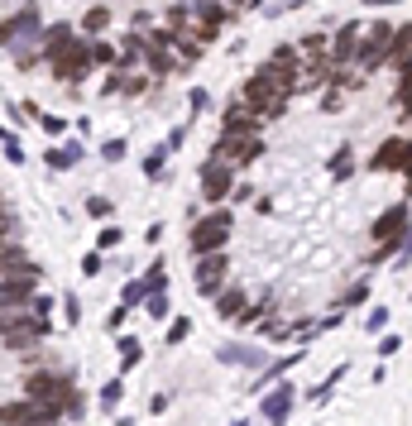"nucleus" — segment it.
Wrapping results in <instances>:
<instances>
[{
	"label": "nucleus",
	"mask_w": 412,
	"mask_h": 426,
	"mask_svg": "<svg viewBox=\"0 0 412 426\" xmlns=\"http://www.w3.org/2000/svg\"><path fill=\"white\" fill-rule=\"evenodd\" d=\"M48 422H63V403H43V398L0 403V426H48Z\"/></svg>",
	"instance_id": "nucleus-1"
},
{
	"label": "nucleus",
	"mask_w": 412,
	"mask_h": 426,
	"mask_svg": "<svg viewBox=\"0 0 412 426\" xmlns=\"http://www.w3.org/2000/svg\"><path fill=\"white\" fill-rule=\"evenodd\" d=\"M43 335H48V321L34 317V312H24V307L0 317V340H5V350H34Z\"/></svg>",
	"instance_id": "nucleus-2"
},
{
	"label": "nucleus",
	"mask_w": 412,
	"mask_h": 426,
	"mask_svg": "<svg viewBox=\"0 0 412 426\" xmlns=\"http://www.w3.org/2000/svg\"><path fill=\"white\" fill-rule=\"evenodd\" d=\"M92 67H96V63H92V43H87V39H77V34H72V39L48 58V72H53L58 82H82Z\"/></svg>",
	"instance_id": "nucleus-3"
},
{
	"label": "nucleus",
	"mask_w": 412,
	"mask_h": 426,
	"mask_svg": "<svg viewBox=\"0 0 412 426\" xmlns=\"http://www.w3.org/2000/svg\"><path fill=\"white\" fill-rule=\"evenodd\" d=\"M230 230H235V215H230V211L202 215V220L192 225V235H187L192 259H197V254H216V249H225V244H230Z\"/></svg>",
	"instance_id": "nucleus-4"
},
{
	"label": "nucleus",
	"mask_w": 412,
	"mask_h": 426,
	"mask_svg": "<svg viewBox=\"0 0 412 426\" xmlns=\"http://www.w3.org/2000/svg\"><path fill=\"white\" fill-rule=\"evenodd\" d=\"M187 14H192L187 34H197L202 43H211V39H216V34H220V29H225V24L235 19L225 0H192V5H187Z\"/></svg>",
	"instance_id": "nucleus-5"
},
{
	"label": "nucleus",
	"mask_w": 412,
	"mask_h": 426,
	"mask_svg": "<svg viewBox=\"0 0 412 426\" xmlns=\"http://www.w3.org/2000/svg\"><path fill=\"white\" fill-rule=\"evenodd\" d=\"M225 278H230V259H225V249H216V254H197V264H192V288H197V297H216V292L225 288Z\"/></svg>",
	"instance_id": "nucleus-6"
},
{
	"label": "nucleus",
	"mask_w": 412,
	"mask_h": 426,
	"mask_svg": "<svg viewBox=\"0 0 412 426\" xmlns=\"http://www.w3.org/2000/svg\"><path fill=\"white\" fill-rule=\"evenodd\" d=\"M39 29H43L39 5H24L19 14L0 19V48H24V43H34V39H39Z\"/></svg>",
	"instance_id": "nucleus-7"
},
{
	"label": "nucleus",
	"mask_w": 412,
	"mask_h": 426,
	"mask_svg": "<svg viewBox=\"0 0 412 426\" xmlns=\"http://www.w3.org/2000/svg\"><path fill=\"white\" fill-rule=\"evenodd\" d=\"M259 72H269L283 92H298V87H302V53H298L293 43H283V48L269 53V63H264Z\"/></svg>",
	"instance_id": "nucleus-8"
},
{
	"label": "nucleus",
	"mask_w": 412,
	"mask_h": 426,
	"mask_svg": "<svg viewBox=\"0 0 412 426\" xmlns=\"http://www.w3.org/2000/svg\"><path fill=\"white\" fill-rule=\"evenodd\" d=\"M259 153H264L259 134H220V139H216V153H211V158H220V163H230V168H249V163H254Z\"/></svg>",
	"instance_id": "nucleus-9"
},
{
	"label": "nucleus",
	"mask_w": 412,
	"mask_h": 426,
	"mask_svg": "<svg viewBox=\"0 0 412 426\" xmlns=\"http://www.w3.org/2000/svg\"><path fill=\"white\" fill-rule=\"evenodd\" d=\"M68 388H72V379L63 369H34L24 379V398H43V403H63Z\"/></svg>",
	"instance_id": "nucleus-10"
},
{
	"label": "nucleus",
	"mask_w": 412,
	"mask_h": 426,
	"mask_svg": "<svg viewBox=\"0 0 412 426\" xmlns=\"http://www.w3.org/2000/svg\"><path fill=\"white\" fill-rule=\"evenodd\" d=\"M139 63H149L154 77H173V72H178V58H173V48H168V29L144 34V58H139Z\"/></svg>",
	"instance_id": "nucleus-11"
},
{
	"label": "nucleus",
	"mask_w": 412,
	"mask_h": 426,
	"mask_svg": "<svg viewBox=\"0 0 412 426\" xmlns=\"http://www.w3.org/2000/svg\"><path fill=\"white\" fill-rule=\"evenodd\" d=\"M39 292V273H0V312H19Z\"/></svg>",
	"instance_id": "nucleus-12"
},
{
	"label": "nucleus",
	"mask_w": 412,
	"mask_h": 426,
	"mask_svg": "<svg viewBox=\"0 0 412 426\" xmlns=\"http://www.w3.org/2000/svg\"><path fill=\"white\" fill-rule=\"evenodd\" d=\"M230 187H235V168H230V163H220V158L202 163V202L220 206V202L230 197Z\"/></svg>",
	"instance_id": "nucleus-13"
},
{
	"label": "nucleus",
	"mask_w": 412,
	"mask_h": 426,
	"mask_svg": "<svg viewBox=\"0 0 412 426\" xmlns=\"http://www.w3.org/2000/svg\"><path fill=\"white\" fill-rule=\"evenodd\" d=\"M369 168H374V173H408V134H393V139H384Z\"/></svg>",
	"instance_id": "nucleus-14"
},
{
	"label": "nucleus",
	"mask_w": 412,
	"mask_h": 426,
	"mask_svg": "<svg viewBox=\"0 0 412 426\" xmlns=\"http://www.w3.org/2000/svg\"><path fill=\"white\" fill-rule=\"evenodd\" d=\"M293 403H298V388L274 379V388H269V398H264V417H269L274 426H283L288 417H293Z\"/></svg>",
	"instance_id": "nucleus-15"
},
{
	"label": "nucleus",
	"mask_w": 412,
	"mask_h": 426,
	"mask_svg": "<svg viewBox=\"0 0 412 426\" xmlns=\"http://www.w3.org/2000/svg\"><path fill=\"white\" fill-rule=\"evenodd\" d=\"M408 235V202H398V206H389V211L374 220V239L384 244V239H403Z\"/></svg>",
	"instance_id": "nucleus-16"
},
{
	"label": "nucleus",
	"mask_w": 412,
	"mask_h": 426,
	"mask_svg": "<svg viewBox=\"0 0 412 426\" xmlns=\"http://www.w3.org/2000/svg\"><path fill=\"white\" fill-rule=\"evenodd\" d=\"M408 48H412L408 24H393V34H389V43H384V63H389L393 72H408Z\"/></svg>",
	"instance_id": "nucleus-17"
},
{
	"label": "nucleus",
	"mask_w": 412,
	"mask_h": 426,
	"mask_svg": "<svg viewBox=\"0 0 412 426\" xmlns=\"http://www.w3.org/2000/svg\"><path fill=\"white\" fill-rule=\"evenodd\" d=\"M220 134H259V115L249 106H225V115H220Z\"/></svg>",
	"instance_id": "nucleus-18"
},
{
	"label": "nucleus",
	"mask_w": 412,
	"mask_h": 426,
	"mask_svg": "<svg viewBox=\"0 0 412 426\" xmlns=\"http://www.w3.org/2000/svg\"><path fill=\"white\" fill-rule=\"evenodd\" d=\"M245 307H249L245 288H220V292H216V317H220V321H235Z\"/></svg>",
	"instance_id": "nucleus-19"
},
{
	"label": "nucleus",
	"mask_w": 412,
	"mask_h": 426,
	"mask_svg": "<svg viewBox=\"0 0 412 426\" xmlns=\"http://www.w3.org/2000/svg\"><path fill=\"white\" fill-rule=\"evenodd\" d=\"M149 87V77H134V72H110L105 77V96H139Z\"/></svg>",
	"instance_id": "nucleus-20"
},
{
	"label": "nucleus",
	"mask_w": 412,
	"mask_h": 426,
	"mask_svg": "<svg viewBox=\"0 0 412 426\" xmlns=\"http://www.w3.org/2000/svg\"><path fill=\"white\" fill-rule=\"evenodd\" d=\"M0 273H39V268L24 259L19 244H0Z\"/></svg>",
	"instance_id": "nucleus-21"
},
{
	"label": "nucleus",
	"mask_w": 412,
	"mask_h": 426,
	"mask_svg": "<svg viewBox=\"0 0 412 426\" xmlns=\"http://www.w3.org/2000/svg\"><path fill=\"white\" fill-rule=\"evenodd\" d=\"M77 158H82V144H68V149H48V153H43V163H48L53 173H63V168H77Z\"/></svg>",
	"instance_id": "nucleus-22"
},
{
	"label": "nucleus",
	"mask_w": 412,
	"mask_h": 426,
	"mask_svg": "<svg viewBox=\"0 0 412 426\" xmlns=\"http://www.w3.org/2000/svg\"><path fill=\"white\" fill-rule=\"evenodd\" d=\"M220 359H225V364H245V369H254L264 354H259L254 345H225V350H220Z\"/></svg>",
	"instance_id": "nucleus-23"
},
{
	"label": "nucleus",
	"mask_w": 412,
	"mask_h": 426,
	"mask_svg": "<svg viewBox=\"0 0 412 426\" xmlns=\"http://www.w3.org/2000/svg\"><path fill=\"white\" fill-rule=\"evenodd\" d=\"M139 354H144V345H139L134 335H120V369H125V374L139 364Z\"/></svg>",
	"instance_id": "nucleus-24"
},
{
	"label": "nucleus",
	"mask_w": 412,
	"mask_h": 426,
	"mask_svg": "<svg viewBox=\"0 0 412 426\" xmlns=\"http://www.w3.org/2000/svg\"><path fill=\"white\" fill-rule=\"evenodd\" d=\"M163 173H168V149H154V153L144 158V178H149V182H158Z\"/></svg>",
	"instance_id": "nucleus-25"
},
{
	"label": "nucleus",
	"mask_w": 412,
	"mask_h": 426,
	"mask_svg": "<svg viewBox=\"0 0 412 426\" xmlns=\"http://www.w3.org/2000/svg\"><path fill=\"white\" fill-rule=\"evenodd\" d=\"M120 398H125V379H110V383L101 388V398H96V403H101L105 412H115V407H120Z\"/></svg>",
	"instance_id": "nucleus-26"
},
{
	"label": "nucleus",
	"mask_w": 412,
	"mask_h": 426,
	"mask_svg": "<svg viewBox=\"0 0 412 426\" xmlns=\"http://www.w3.org/2000/svg\"><path fill=\"white\" fill-rule=\"evenodd\" d=\"M144 288H149V292L168 288V264H163V259H154V264H149V273H144Z\"/></svg>",
	"instance_id": "nucleus-27"
},
{
	"label": "nucleus",
	"mask_w": 412,
	"mask_h": 426,
	"mask_svg": "<svg viewBox=\"0 0 412 426\" xmlns=\"http://www.w3.org/2000/svg\"><path fill=\"white\" fill-rule=\"evenodd\" d=\"M105 24H110V10H105V5H96V10H87V19H82V29H87V34H101Z\"/></svg>",
	"instance_id": "nucleus-28"
},
{
	"label": "nucleus",
	"mask_w": 412,
	"mask_h": 426,
	"mask_svg": "<svg viewBox=\"0 0 412 426\" xmlns=\"http://www.w3.org/2000/svg\"><path fill=\"white\" fill-rule=\"evenodd\" d=\"M144 297H149V288H144V278H139V283H130V288H125V292H120V307H125V312H130V307H139V302H144Z\"/></svg>",
	"instance_id": "nucleus-29"
},
{
	"label": "nucleus",
	"mask_w": 412,
	"mask_h": 426,
	"mask_svg": "<svg viewBox=\"0 0 412 426\" xmlns=\"http://www.w3.org/2000/svg\"><path fill=\"white\" fill-rule=\"evenodd\" d=\"M144 307H149V317H168V288H158V292H149V297H144Z\"/></svg>",
	"instance_id": "nucleus-30"
},
{
	"label": "nucleus",
	"mask_w": 412,
	"mask_h": 426,
	"mask_svg": "<svg viewBox=\"0 0 412 426\" xmlns=\"http://www.w3.org/2000/svg\"><path fill=\"white\" fill-rule=\"evenodd\" d=\"M298 53H302V58H326V34H307Z\"/></svg>",
	"instance_id": "nucleus-31"
},
{
	"label": "nucleus",
	"mask_w": 412,
	"mask_h": 426,
	"mask_svg": "<svg viewBox=\"0 0 412 426\" xmlns=\"http://www.w3.org/2000/svg\"><path fill=\"white\" fill-rule=\"evenodd\" d=\"M92 63H101V67H115V48H110L105 39H92Z\"/></svg>",
	"instance_id": "nucleus-32"
},
{
	"label": "nucleus",
	"mask_w": 412,
	"mask_h": 426,
	"mask_svg": "<svg viewBox=\"0 0 412 426\" xmlns=\"http://www.w3.org/2000/svg\"><path fill=\"white\" fill-rule=\"evenodd\" d=\"M187 24H192L187 5H173V10H168V24H163V29H168V34H178V29H187Z\"/></svg>",
	"instance_id": "nucleus-33"
},
{
	"label": "nucleus",
	"mask_w": 412,
	"mask_h": 426,
	"mask_svg": "<svg viewBox=\"0 0 412 426\" xmlns=\"http://www.w3.org/2000/svg\"><path fill=\"white\" fill-rule=\"evenodd\" d=\"M298 359H302V354H288V359H278V364H269V369H264V379H259V383H274V379H283V374H288V369H293V364H298Z\"/></svg>",
	"instance_id": "nucleus-34"
},
{
	"label": "nucleus",
	"mask_w": 412,
	"mask_h": 426,
	"mask_svg": "<svg viewBox=\"0 0 412 426\" xmlns=\"http://www.w3.org/2000/svg\"><path fill=\"white\" fill-rule=\"evenodd\" d=\"M187 335H192V321H187V317H178L173 326H168V345H183Z\"/></svg>",
	"instance_id": "nucleus-35"
},
{
	"label": "nucleus",
	"mask_w": 412,
	"mask_h": 426,
	"mask_svg": "<svg viewBox=\"0 0 412 426\" xmlns=\"http://www.w3.org/2000/svg\"><path fill=\"white\" fill-rule=\"evenodd\" d=\"M120 239H125V230H120V225H105L101 235H96V249H115Z\"/></svg>",
	"instance_id": "nucleus-36"
},
{
	"label": "nucleus",
	"mask_w": 412,
	"mask_h": 426,
	"mask_svg": "<svg viewBox=\"0 0 412 426\" xmlns=\"http://www.w3.org/2000/svg\"><path fill=\"white\" fill-rule=\"evenodd\" d=\"M24 307H29V312H34V317H53V297H39V292H34V297H29V302H24Z\"/></svg>",
	"instance_id": "nucleus-37"
},
{
	"label": "nucleus",
	"mask_w": 412,
	"mask_h": 426,
	"mask_svg": "<svg viewBox=\"0 0 412 426\" xmlns=\"http://www.w3.org/2000/svg\"><path fill=\"white\" fill-rule=\"evenodd\" d=\"M340 374H345V369H336V374H331V379H326V383H321V388H311L307 398H311V403H326V398H331V388H336V383H340Z\"/></svg>",
	"instance_id": "nucleus-38"
},
{
	"label": "nucleus",
	"mask_w": 412,
	"mask_h": 426,
	"mask_svg": "<svg viewBox=\"0 0 412 426\" xmlns=\"http://www.w3.org/2000/svg\"><path fill=\"white\" fill-rule=\"evenodd\" d=\"M110 211H115V206H110L105 197H92V202H87V215H92V220H110Z\"/></svg>",
	"instance_id": "nucleus-39"
},
{
	"label": "nucleus",
	"mask_w": 412,
	"mask_h": 426,
	"mask_svg": "<svg viewBox=\"0 0 412 426\" xmlns=\"http://www.w3.org/2000/svg\"><path fill=\"white\" fill-rule=\"evenodd\" d=\"M101 158H105V163H120V158H125V139H105Z\"/></svg>",
	"instance_id": "nucleus-40"
},
{
	"label": "nucleus",
	"mask_w": 412,
	"mask_h": 426,
	"mask_svg": "<svg viewBox=\"0 0 412 426\" xmlns=\"http://www.w3.org/2000/svg\"><path fill=\"white\" fill-rule=\"evenodd\" d=\"M398 350H403V335H398V330H393V335H384V340H379V354H384V359H393V354H398Z\"/></svg>",
	"instance_id": "nucleus-41"
},
{
	"label": "nucleus",
	"mask_w": 412,
	"mask_h": 426,
	"mask_svg": "<svg viewBox=\"0 0 412 426\" xmlns=\"http://www.w3.org/2000/svg\"><path fill=\"white\" fill-rule=\"evenodd\" d=\"M389 307H374V312H369V321H364V330H384V326H389Z\"/></svg>",
	"instance_id": "nucleus-42"
},
{
	"label": "nucleus",
	"mask_w": 412,
	"mask_h": 426,
	"mask_svg": "<svg viewBox=\"0 0 412 426\" xmlns=\"http://www.w3.org/2000/svg\"><path fill=\"white\" fill-rule=\"evenodd\" d=\"M39 125H43V134H63V129H68L63 115H39Z\"/></svg>",
	"instance_id": "nucleus-43"
},
{
	"label": "nucleus",
	"mask_w": 412,
	"mask_h": 426,
	"mask_svg": "<svg viewBox=\"0 0 412 426\" xmlns=\"http://www.w3.org/2000/svg\"><path fill=\"white\" fill-rule=\"evenodd\" d=\"M331 173H336V178H350V149H340V153L331 158Z\"/></svg>",
	"instance_id": "nucleus-44"
},
{
	"label": "nucleus",
	"mask_w": 412,
	"mask_h": 426,
	"mask_svg": "<svg viewBox=\"0 0 412 426\" xmlns=\"http://www.w3.org/2000/svg\"><path fill=\"white\" fill-rule=\"evenodd\" d=\"M360 302H369V283H355V288L345 292V307H360Z\"/></svg>",
	"instance_id": "nucleus-45"
},
{
	"label": "nucleus",
	"mask_w": 412,
	"mask_h": 426,
	"mask_svg": "<svg viewBox=\"0 0 412 426\" xmlns=\"http://www.w3.org/2000/svg\"><path fill=\"white\" fill-rule=\"evenodd\" d=\"M389 34H393V24H389V19H379V24L369 29V39H379V43H389Z\"/></svg>",
	"instance_id": "nucleus-46"
},
{
	"label": "nucleus",
	"mask_w": 412,
	"mask_h": 426,
	"mask_svg": "<svg viewBox=\"0 0 412 426\" xmlns=\"http://www.w3.org/2000/svg\"><path fill=\"white\" fill-rule=\"evenodd\" d=\"M14 230V220H10V206H5V197H0V239Z\"/></svg>",
	"instance_id": "nucleus-47"
},
{
	"label": "nucleus",
	"mask_w": 412,
	"mask_h": 426,
	"mask_svg": "<svg viewBox=\"0 0 412 426\" xmlns=\"http://www.w3.org/2000/svg\"><path fill=\"white\" fill-rule=\"evenodd\" d=\"M63 317H68V321H82V302H77V297H68V302H63Z\"/></svg>",
	"instance_id": "nucleus-48"
},
{
	"label": "nucleus",
	"mask_w": 412,
	"mask_h": 426,
	"mask_svg": "<svg viewBox=\"0 0 412 426\" xmlns=\"http://www.w3.org/2000/svg\"><path fill=\"white\" fill-rule=\"evenodd\" d=\"M82 273H87V278L101 273V254H87V259H82Z\"/></svg>",
	"instance_id": "nucleus-49"
},
{
	"label": "nucleus",
	"mask_w": 412,
	"mask_h": 426,
	"mask_svg": "<svg viewBox=\"0 0 412 426\" xmlns=\"http://www.w3.org/2000/svg\"><path fill=\"white\" fill-rule=\"evenodd\" d=\"M125 321H130V312H125V307H115V312H110V321H105V326H110V330H120Z\"/></svg>",
	"instance_id": "nucleus-50"
},
{
	"label": "nucleus",
	"mask_w": 412,
	"mask_h": 426,
	"mask_svg": "<svg viewBox=\"0 0 412 426\" xmlns=\"http://www.w3.org/2000/svg\"><path fill=\"white\" fill-rule=\"evenodd\" d=\"M115 426H134V417H120V422H115Z\"/></svg>",
	"instance_id": "nucleus-51"
},
{
	"label": "nucleus",
	"mask_w": 412,
	"mask_h": 426,
	"mask_svg": "<svg viewBox=\"0 0 412 426\" xmlns=\"http://www.w3.org/2000/svg\"><path fill=\"white\" fill-rule=\"evenodd\" d=\"M230 426H249V422H245V417H240V422H230Z\"/></svg>",
	"instance_id": "nucleus-52"
},
{
	"label": "nucleus",
	"mask_w": 412,
	"mask_h": 426,
	"mask_svg": "<svg viewBox=\"0 0 412 426\" xmlns=\"http://www.w3.org/2000/svg\"><path fill=\"white\" fill-rule=\"evenodd\" d=\"M0 244H5V239H0Z\"/></svg>",
	"instance_id": "nucleus-53"
},
{
	"label": "nucleus",
	"mask_w": 412,
	"mask_h": 426,
	"mask_svg": "<svg viewBox=\"0 0 412 426\" xmlns=\"http://www.w3.org/2000/svg\"><path fill=\"white\" fill-rule=\"evenodd\" d=\"M0 317H5V312H0Z\"/></svg>",
	"instance_id": "nucleus-54"
}]
</instances>
